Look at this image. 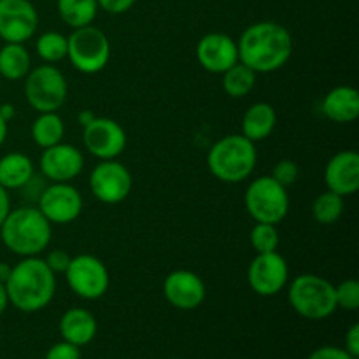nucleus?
I'll list each match as a JSON object with an SVG mask.
<instances>
[{"label": "nucleus", "mask_w": 359, "mask_h": 359, "mask_svg": "<svg viewBox=\"0 0 359 359\" xmlns=\"http://www.w3.org/2000/svg\"><path fill=\"white\" fill-rule=\"evenodd\" d=\"M237 48L238 62L256 74H270L290 62L293 37L280 23L259 21L242 32Z\"/></svg>", "instance_id": "obj_1"}, {"label": "nucleus", "mask_w": 359, "mask_h": 359, "mask_svg": "<svg viewBox=\"0 0 359 359\" xmlns=\"http://www.w3.org/2000/svg\"><path fill=\"white\" fill-rule=\"evenodd\" d=\"M6 291L14 309L27 314L39 312L55 298L56 273L39 256L23 258L11 270Z\"/></svg>", "instance_id": "obj_2"}, {"label": "nucleus", "mask_w": 359, "mask_h": 359, "mask_svg": "<svg viewBox=\"0 0 359 359\" xmlns=\"http://www.w3.org/2000/svg\"><path fill=\"white\" fill-rule=\"evenodd\" d=\"M53 224L37 207H20L7 214L0 226L4 245L21 258L39 256L51 242Z\"/></svg>", "instance_id": "obj_3"}, {"label": "nucleus", "mask_w": 359, "mask_h": 359, "mask_svg": "<svg viewBox=\"0 0 359 359\" xmlns=\"http://www.w3.org/2000/svg\"><path fill=\"white\" fill-rule=\"evenodd\" d=\"M256 146L244 135H226L217 140L207 154L210 174L221 182L238 184L252 174L256 167Z\"/></svg>", "instance_id": "obj_4"}, {"label": "nucleus", "mask_w": 359, "mask_h": 359, "mask_svg": "<svg viewBox=\"0 0 359 359\" xmlns=\"http://www.w3.org/2000/svg\"><path fill=\"white\" fill-rule=\"evenodd\" d=\"M287 298L294 312L309 321H323L337 311L335 286L316 273L294 277L290 284Z\"/></svg>", "instance_id": "obj_5"}, {"label": "nucleus", "mask_w": 359, "mask_h": 359, "mask_svg": "<svg viewBox=\"0 0 359 359\" xmlns=\"http://www.w3.org/2000/svg\"><path fill=\"white\" fill-rule=\"evenodd\" d=\"M67 58L81 74L91 76L102 72L111 60V42L107 35L93 25L74 28L72 34L67 37Z\"/></svg>", "instance_id": "obj_6"}, {"label": "nucleus", "mask_w": 359, "mask_h": 359, "mask_svg": "<svg viewBox=\"0 0 359 359\" xmlns=\"http://www.w3.org/2000/svg\"><path fill=\"white\" fill-rule=\"evenodd\" d=\"M69 84L62 70L53 63H44L25 77V97L37 112H58L67 102Z\"/></svg>", "instance_id": "obj_7"}, {"label": "nucleus", "mask_w": 359, "mask_h": 359, "mask_svg": "<svg viewBox=\"0 0 359 359\" xmlns=\"http://www.w3.org/2000/svg\"><path fill=\"white\" fill-rule=\"evenodd\" d=\"M245 209L256 223L279 224L290 212V196L286 188L272 175L255 179L244 196Z\"/></svg>", "instance_id": "obj_8"}, {"label": "nucleus", "mask_w": 359, "mask_h": 359, "mask_svg": "<svg viewBox=\"0 0 359 359\" xmlns=\"http://www.w3.org/2000/svg\"><path fill=\"white\" fill-rule=\"evenodd\" d=\"M65 277L72 293L83 300H98L107 293L111 284L107 266L93 255L74 256Z\"/></svg>", "instance_id": "obj_9"}, {"label": "nucleus", "mask_w": 359, "mask_h": 359, "mask_svg": "<svg viewBox=\"0 0 359 359\" xmlns=\"http://www.w3.org/2000/svg\"><path fill=\"white\" fill-rule=\"evenodd\" d=\"M133 179L128 168L116 160H102L90 175V188L95 198L107 205L121 203L132 193Z\"/></svg>", "instance_id": "obj_10"}, {"label": "nucleus", "mask_w": 359, "mask_h": 359, "mask_svg": "<svg viewBox=\"0 0 359 359\" xmlns=\"http://www.w3.org/2000/svg\"><path fill=\"white\" fill-rule=\"evenodd\" d=\"M37 209L51 224H69L83 212V196L70 182H51L42 189Z\"/></svg>", "instance_id": "obj_11"}, {"label": "nucleus", "mask_w": 359, "mask_h": 359, "mask_svg": "<svg viewBox=\"0 0 359 359\" xmlns=\"http://www.w3.org/2000/svg\"><path fill=\"white\" fill-rule=\"evenodd\" d=\"M290 266L277 251L256 255L248 269V283L259 297H273L286 287Z\"/></svg>", "instance_id": "obj_12"}, {"label": "nucleus", "mask_w": 359, "mask_h": 359, "mask_svg": "<svg viewBox=\"0 0 359 359\" xmlns=\"http://www.w3.org/2000/svg\"><path fill=\"white\" fill-rule=\"evenodd\" d=\"M39 27L37 9L30 0H0V39L23 44Z\"/></svg>", "instance_id": "obj_13"}, {"label": "nucleus", "mask_w": 359, "mask_h": 359, "mask_svg": "<svg viewBox=\"0 0 359 359\" xmlns=\"http://www.w3.org/2000/svg\"><path fill=\"white\" fill-rule=\"evenodd\" d=\"M126 132L111 118H95L84 126V147L98 160H116L126 147Z\"/></svg>", "instance_id": "obj_14"}, {"label": "nucleus", "mask_w": 359, "mask_h": 359, "mask_svg": "<svg viewBox=\"0 0 359 359\" xmlns=\"http://www.w3.org/2000/svg\"><path fill=\"white\" fill-rule=\"evenodd\" d=\"M39 167L42 177L51 182H70L83 172L84 156L72 144L58 142L42 151Z\"/></svg>", "instance_id": "obj_15"}, {"label": "nucleus", "mask_w": 359, "mask_h": 359, "mask_svg": "<svg viewBox=\"0 0 359 359\" xmlns=\"http://www.w3.org/2000/svg\"><path fill=\"white\" fill-rule=\"evenodd\" d=\"M205 294V283L191 270H174L163 280V297L179 311L198 309Z\"/></svg>", "instance_id": "obj_16"}, {"label": "nucleus", "mask_w": 359, "mask_h": 359, "mask_svg": "<svg viewBox=\"0 0 359 359\" xmlns=\"http://www.w3.org/2000/svg\"><path fill=\"white\" fill-rule=\"evenodd\" d=\"M196 60L207 72H226L230 67L238 63L237 42L221 32L203 35L196 44Z\"/></svg>", "instance_id": "obj_17"}, {"label": "nucleus", "mask_w": 359, "mask_h": 359, "mask_svg": "<svg viewBox=\"0 0 359 359\" xmlns=\"http://www.w3.org/2000/svg\"><path fill=\"white\" fill-rule=\"evenodd\" d=\"M325 182L330 191L351 196L359 189V154L356 151H340L326 163Z\"/></svg>", "instance_id": "obj_18"}, {"label": "nucleus", "mask_w": 359, "mask_h": 359, "mask_svg": "<svg viewBox=\"0 0 359 359\" xmlns=\"http://www.w3.org/2000/svg\"><path fill=\"white\" fill-rule=\"evenodd\" d=\"M323 114L339 125L356 121L359 116V93L353 86H337L323 98Z\"/></svg>", "instance_id": "obj_19"}, {"label": "nucleus", "mask_w": 359, "mask_h": 359, "mask_svg": "<svg viewBox=\"0 0 359 359\" xmlns=\"http://www.w3.org/2000/svg\"><path fill=\"white\" fill-rule=\"evenodd\" d=\"M97 319L86 309H69L60 319V335L65 342L77 347L88 346L97 337Z\"/></svg>", "instance_id": "obj_20"}, {"label": "nucleus", "mask_w": 359, "mask_h": 359, "mask_svg": "<svg viewBox=\"0 0 359 359\" xmlns=\"http://www.w3.org/2000/svg\"><path fill=\"white\" fill-rule=\"evenodd\" d=\"M277 125L276 109L266 102H256L242 118V135L251 142H259L272 135Z\"/></svg>", "instance_id": "obj_21"}, {"label": "nucleus", "mask_w": 359, "mask_h": 359, "mask_svg": "<svg viewBox=\"0 0 359 359\" xmlns=\"http://www.w3.org/2000/svg\"><path fill=\"white\" fill-rule=\"evenodd\" d=\"M34 175V163L23 153H9L0 158V186L21 189Z\"/></svg>", "instance_id": "obj_22"}, {"label": "nucleus", "mask_w": 359, "mask_h": 359, "mask_svg": "<svg viewBox=\"0 0 359 359\" xmlns=\"http://www.w3.org/2000/svg\"><path fill=\"white\" fill-rule=\"evenodd\" d=\"M32 70V60L27 48L16 42H6L0 49V76L9 81H21Z\"/></svg>", "instance_id": "obj_23"}, {"label": "nucleus", "mask_w": 359, "mask_h": 359, "mask_svg": "<svg viewBox=\"0 0 359 359\" xmlns=\"http://www.w3.org/2000/svg\"><path fill=\"white\" fill-rule=\"evenodd\" d=\"M65 135V123L58 112H39V118L32 125V139L39 147L46 149L62 142Z\"/></svg>", "instance_id": "obj_24"}, {"label": "nucleus", "mask_w": 359, "mask_h": 359, "mask_svg": "<svg viewBox=\"0 0 359 359\" xmlns=\"http://www.w3.org/2000/svg\"><path fill=\"white\" fill-rule=\"evenodd\" d=\"M56 6L62 21L70 28L88 27L98 13L97 0H58Z\"/></svg>", "instance_id": "obj_25"}, {"label": "nucleus", "mask_w": 359, "mask_h": 359, "mask_svg": "<svg viewBox=\"0 0 359 359\" xmlns=\"http://www.w3.org/2000/svg\"><path fill=\"white\" fill-rule=\"evenodd\" d=\"M256 84V72L245 67L244 63H235L233 67L223 72V90L233 98H242L251 93Z\"/></svg>", "instance_id": "obj_26"}, {"label": "nucleus", "mask_w": 359, "mask_h": 359, "mask_svg": "<svg viewBox=\"0 0 359 359\" xmlns=\"http://www.w3.org/2000/svg\"><path fill=\"white\" fill-rule=\"evenodd\" d=\"M344 214V196L325 191L312 202V216L319 224H333Z\"/></svg>", "instance_id": "obj_27"}, {"label": "nucleus", "mask_w": 359, "mask_h": 359, "mask_svg": "<svg viewBox=\"0 0 359 359\" xmlns=\"http://www.w3.org/2000/svg\"><path fill=\"white\" fill-rule=\"evenodd\" d=\"M35 49L46 63H58L67 58L69 42H67L65 35L60 32H46V34L39 35Z\"/></svg>", "instance_id": "obj_28"}, {"label": "nucleus", "mask_w": 359, "mask_h": 359, "mask_svg": "<svg viewBox=\"0 0 359 359\" xmlns=\"http://www.w3.org/2000/svg\"><path fill=\"white\" fill-rule=\"evenodd\" d=\"M249 241H251V245L256 251V255L277 251L280 242L279 231H277V224L256 223L255 226H252L251 235H249Z\"/></svg>", "instance_id": "obj_29"}, {"label": "nucleus", "mask_w": 359, "mask_h": 359, "mask_svg": "<svg viewBox=\"0 0 359 359\" xmlns=\"http://www.w3.org/2000/svg\"><path fill=\"white\" fill-rule=\"evenodd\" d=\"M335 300L337 309L344 311H358L359 309V283L354 279L342 280L339 286H335Z\"/></svg>", "instance_id": "obj_30"}, {"label": "nucleus", "mask_w": 359, "mask_h": 359, "mask_svg": "<svg viewBox=\"0 0 359 359\" xmlns=\"http://www.w3.org/2000/svg\"><path fill=\"white\" fill-rule=\"evenodd\" d=\"M298 175H300V168H298V165L293 160H280L279 163H276V167L272 170V177L279 184H283L284 188L294 184Z\"/></svg>", "instance_id": "obj_31"}, {"label": "nucleus", "mask_w": 359, "mask_h": 359, "mask_svg": "<svg viewBox=\"0 0 359 359\" xmlns=\"http://www.w3.org/2000/svg\"><path fill=\"white\" fill-rule=\"evenodd\" d=\"M44 359H81V351L77 346L63 340V342H58L53 347H49Z\"/></svg>", "instance_id": "obj_32"}, {"label": "nucleus", "mask_w": 359, "mask_h": 359, "mask_svg": "<svg viewBox=\"0 0 359 359\" xmlns=\"http://www.w3.org/2000/svg\"><path fill=\"white\" fill-rule=\"evenodd\" d=\"M70 259H72L70 255L63 251V249H53V251L48 252L44 262L55 273H65V270L70 265Z\"/></svg>", "instance_id": "obj_33"}, {"label": "nucleus", "mask_w": 359, "mask_h": 359, "mask_svg": "<svg viewBox=\"0 0 359 359\" xmlns=\"http://www.w3.org/2000/svg\"><path fill=\"white\" fill-rule=\"evenodd\" d=\"M309 359H358L351 356L346 349L342 347H333V346H325L319 347V349L312 351Z\"/></svg>", "instance_id": "obj_34"}, {"label": "nucleus", "mask_w": 359, "mask_h": 359, "mask_svg": "<svg viewBox=\"0 0 359 359\" xmlns=\"http://www.w3.org/2000/svg\"><path fill=\"white\" fill-rule=\"evenodd\" d=\"M137 0H97L98 7L109 14H123L133 7Z\"/></svg>", "instance_id": "obj_35"}, {"label": "nucleus", "mask_w": 359, "mask_h": 359, "mask_svg": "<svg viewBox=\"0 0 359 359\" xmlns=\"http://www.w3.org/2000/svg\"><path fill=\"white\" fill-rule=\"evenodd\" d=\"M346 351L351 356L359 358V325H353L346 333Z\"/></svg>", "instance_id": "obj_36"}, {"label": "nucleus", "mask_w": 359, "mask_h": 359, "mask_svg": "<svg viewBox=\"0 0 359 359\" xmlns=\"http://www.w3.org/2000/svg\"><path fill=\"white\" fill-rule=\"evenodd\" d=\"M11 212V198H9V193H7L6 188L0 186V226L2 223L6 221L7 214Z\"/></svg>", "instance_id": "obj_37"}, {"label": "nucleus", "mask_w": 359, "mask_h": 359, "mask_svg": "<svg viewBox=\"0 0 359 359\" xmlns=\"http://www.w3.org/2000/svg\"><path fill=\"white\" fill-rule=\"evenodd\" d=\"M14 114H16V111H14V107L11 104L0 105V116H2L7 123L14 118Z\"/></svg>", "instance_id": "obj_38"}, {"label": "nucleus", "mask_w": 359, "mask_h": 359, "mask_svg": "<svg viewBox=\"0 0 359 359\" xmlns=\"http://www.w3.org/2000/svg\"><path fill=\"white\" fill-rule=\"evenodd\" d=\"M7 305H9V297H7V291H6V284L0 283V316L6 312Z\"/></svg>", "instance_id": "obj_39"}, {"label": "nucleus", "mask_w": 359, "mask_h": 359, "mask_svg": "<svg viewBox=\"0 0 359 359\" xmlns=\"http://www.w3.org/2000/svg\"><path fill=\"white\" fill-rule=\"evenodd\" d=\"M95 118H97V116H95L93 112L90 111V109H84V111L79 114V123H81V125H83V126H86L88 123L93 121Z\"/></svg>", "instance_id": "obj_40"}, {"label": "nucleus", "mask_w": 359, "mask_h": 359, "mask_svg": "<svg viewBox=\"0 0 359 359\" xmlns=\"http://www.w3.org/2000/svg\"><path fill=\"white\" fill-rule=\"evenodd\" d=\"M11 270H13V266H9L7 263L0 262V283L6 284V280L9 279V276H11Z\"/></svg>", "instance_id": "obj_41"}, {"label": "nucleus", "mask_w": 359, "mask_h": 359, "mask_svg": "<svg viewBox=\"0 0 359 359\" xmlns=\"http://www.w3.org/2000/svg\"><path fill=\"white\" fill-rule=\"evenodd\" d=\"M6 137H7V121L0 116V146L6 142Z\"/></svg>", "instance_id": "obj_42"}, {"label": "nucleus", "mask_w": 359, "mask_h": 359, "mask_svg": "<svg viewBox=\"0 0 359 359\" xmlns=\"http://www.w3.org/2000/svg\"><path fill=\"white\" fill-rule=\"evenodd\" d=\"M172 359H181V358H172Z\"/></svg>", "instance_id": "obj_43"}]
</instances>
